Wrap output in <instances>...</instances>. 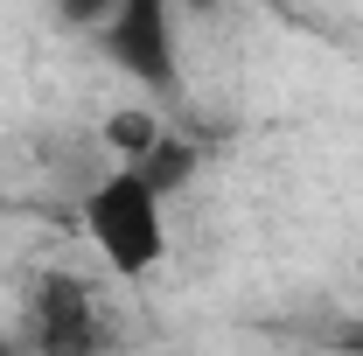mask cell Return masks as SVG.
<instances>
[{
	"mask_svg": "<svg viewBox=\"0 0 363 356\" xmlns=\"http://www.w3.org/2000/svg\"><path fill=\"white\" fill-rule=\"evenodd\" d=\"M105 56L147 91H168L182 70V35H175V0H126L105 21Z\"/></svg>",
	"mask_w": 363,
	"mask_h": 356,
	"instance_id": "obj_3",
	"label": "cell"
},
{
	"mask_svg": "<svg viewBox=\"0 0 363 356\" xmlns=\"http://www.w3.org/2000/svg\"><path fill=\"white\" fill-rule=\"evenodd\" d=\"M133 175L147 182V189H154V196H161V203H168V196H175L182 182L196 175V147H189V140H175V133H161V147H154V154H147V161H140Z\"/></svg>",
	"mask_w": 363,
	"mask_h": 356,
	"instance_id": "obj_5",
	"label": "cell"
},
{
	"mask_svg": "<svg viewBox=\"0 0 363 356\" xmlns=\"http://www.w3.org/2000/svg\"><path fill=\"white\" fill-rule=\"evenodd\" d=\"M161 112H147V105H119V112H105V126H98V140H105V154H112V168H140L154 147H161Z\"/></svg>",
	"mask_w": 363,
	"mask_h": 356,
	"instance_id": "obj_4",
	"label": "cell"
},
{
	"mask_svg": "<svg viewBox=\"0 0 363 356\" xmlns=\"http://www.w3.org/2000/svg\"><path fill=\"white\" fill-rule=\"evenodd\" d=\"M119 7H126V0H63V14H70V21H98V28H105Z\"/></svg>",
	"mask_w": 363,
	"mask_h": 356,
	"instance_id": "obj_6",
	"label": "cell"
},
{
	"mask_svg": "<svg viewBox=\"0 0 363 356\" xmlns=\"http://www.w3.org/2000/svg\"><path fill=\"white\" fill-rule=\"evenodd\" d=\"M77 217H84L91 252L119 272V279H147V272L161 266V252H168V203L133 168H105L84 189Z\"/></svg>",
	"mask_w": 363,
	"mask_h": 356,
	"instance_id": "obj_1",
	"label": "cell"
},
{
	"mask_svg": "<svg viewBox=\"0 0 363 356\" xmlns=\"http://www.w3.org/2000/svg\"><path fill=\"white\" fill-rule=\"evenodd\" d=\"M28 343H35V356H105L112 321H105V301L91 294V279L49 272L28 308Z\"/></svg>",
	"mask_w": 363,
	"mask_h": 356,
	"instance_id": "obj_2",
	"label": "cell"
}]
</instances>
